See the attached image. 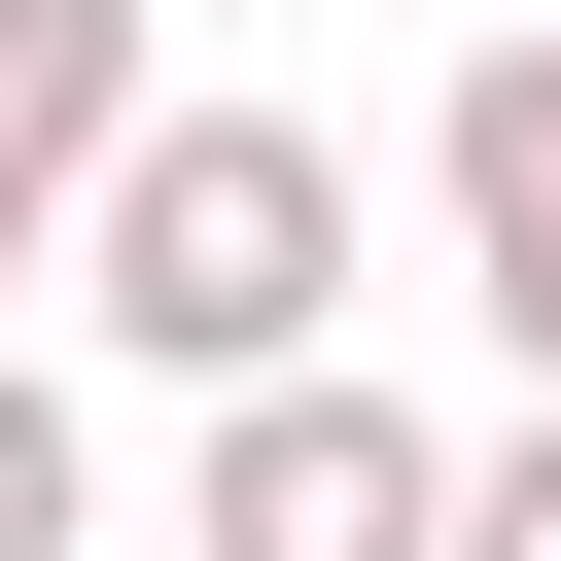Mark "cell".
<instances>
[{"label":"cell","mask_w":561,"mask_h":561,"mask_svg":"<svg viewBox=\"0 0 561 561\" xmlns=\"http://www.w3.org/2000/svg\"><path fill=\"white\" fill-rule=\"evenodd\" d=\"M70 316H105L140 386H280V351H351V140H316V105H140L105 210H70Z\"/></svg>","instance_id":"cell-1"},{"label":"cell","mask_w":561,"mask_h":561,"mask_svg":"<svg viewBox=\"0 0 561 561\" xmlns=\"http://www.w3.org/2000/svg\"><path fill=\"white\" fill-rule=\"evenodd\" d=\"M175 561H456V421H386L351 351H280V386H210Z\"/></svg>","instance_id":"cell-2"},{"label":"cell","mask_w":561,"mask_h":561,"mask_svg":"<svg viewBox=\"0 0 561 561\" xmlns=\"http://www.w3.org/2000/svg\"><path fill=\"white\" fill-rule=\"evenodd\" d=\"M421 210H456V316L561 386V35H456V105H421Z\"/></svg>","instance_id":"cell-3"},{"label":"cell","mask_w":561,"mask_h":561,"mask_svg":"<svg viewBox=\"0 0 561 561\" xmlns=\"http://www.w3.org/2000/svg\"><path fill=\"white\" fill-rule=\"evenodd\" d=\"M175 70H140V0H0V280H70V210H105V140H140Z\"/></svg>","instance_id":"cell-4"},{"label":"cell","mask_w":561,"mask_h":561,"mask_svg":"<svg viewBox=\"0 0 561 561\" xmlns=\"http://www.w3.org/2000/svg\"><path fill=\"white\" fill-rule=\"evenodd\" d=\"M70 526H105V456H70V386L0 351V561H70Z\"/></svg>","instance_id":"cell-5"},{"label":"cell","mask_w":561,"mask_h":561,"mask_svg":"<svg viewBox=\"0 0 561 561\" xmlns=\"http://www.w3.org/2000/svg\"><path fill=\"white\" fill-rule=\"evenodd\" d=\"M456 561H561V386H526V456H456Z\"/></svg>","instance_id":"cell-6"}]
</instances>
